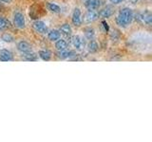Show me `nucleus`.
<instances>
[{"instance_id": "18", "label": "nucleus", "mask_w": 152, "mask_h": 142, "mask_svg": "<svg viewBox=\"0 0 152 142\" xmlns=\"http://www.w3.org/2000/svg\"><path fill=\"white\" fill-rule=\"evenodd\" d=\"M47 7H48V9H50V11L53 13H60L61 12V8L56 4L47 3Z\"/></svg>"}, {"instance_id": "23", "label": "nucleus", "mask_w": 152, "mask_h": 142, "mask_svg": "<svg viewBox=\"0 0 152 142\" xmlns=\"http://www.w3.org/2000/svg\"><path fill=\"white\" fill-rule=\"evenodd\" d=\"M24 57H25V59L27 61H31V62H35V61H37V55L35 53H32V52L25 53Z\"/></svg>"}, {"instance_id": "14", "label": "nucleus", "mask_w": 152, "mask_h": 142, "mask_svg": "<svg viewBox=\"0 0 152 142\" xmlns=\"http://www.w3.org/2000/svg\"><path fill=\"white\" fill-rule=\"evenodd\" d=\"M72 44L74 46V47H76L77 49H82V46L85 45V42H83L82 38L80 36L76 35L72 38Z\"/></svg>"}, {"instance_id": "13", "label": "nucleus", "mask_w": 152, "mask_h": 142, "mask_svg": "<svg viewBox=\"0 0 152 142\" xmlns=\"http://www.w3.org/2000/svg\"><path fill=\"white\" fill-rule=\"evenodd\" d=\"M60 36H61V33L59 30H50L49 33H48V38H49V40L54 42V41H57L58 39H60Z\"/></svg>"}, {"instance_id": "26", "label": "nucleus", "mask_w": 152, "mask_h": 142, "mask_svg": "<svg viewBox=\"0 0 152 142\" xmlns=\"http://www.w3.org/2000/svg\"><path fill=\"white\" fill-rule=\"evenodd\" d=\"M0 2H4V3H11L12 0H0Z\"/></svg>"}, {"instance_id": "19", "label": "nucleus", "mask_w": 152, "mask_h": 142, "mask_svg": "<svg viewBox=\"0 0 152 142\" xmlns=\"http://www.w3.org/2000/svg\"><path fill=\"white\" fill-rule=\"evenodd\" d=\"M42 9H39V8H38V11L37 9H34V8L31 7V12H30V15L32 19H39L42 15V12H41Z\"/></svg>"}, {"instance_id": "16", "label": "nucleus", "mask_w": 152, "mask_h": 142, "mask_svg": "<svg viewBox=\"0 0 152 142\" xmlns=\"http://www.w3.org/2000/svg\"><path fill=\"white\" fill-rule=\"evenodd\" d=\"M60 32L66 36H69L71 34V28L69 24H63L60 28Z\"/></svg>"}, {"instance_id": "20", "label": "nucleus", "mask_w": 152, "mask_h": 142, "mask_svg": "<svg viewBox=\"0 0 152 142\" xmlns=\"http://www.w3.org/2000/svg\"><path fill=\"white\" fill-rule=\"evenodd\" d=\"M99 49V46H98V44L95 41L91 40L89 43H88V49L89 52H91V53H94V52H96Z\"/></svg>"}, {"instance_id": "28", "label": "nucleus", "mask_w": 152, "mask_h": 142, "mask_svg": "<svg viewBox=\"0 0 152 142\" xmlns=\"http://www.w3.org/2000/svg\"><path fill=\"white\" fill-rule=\"evenodd\" d=\"M1 8H2V7H1V4H0V11H1Z\"/></svg>"}, {"instance_id": "5", "label": "nucleus", "mask_w": 152, "mask_h": 142, "mask_svg": "<svg viewBox=\"0 0 152 142\" xmlns=\"http://www.w3.org/2000/svg\"><path fill=\"white\" fill-rule=\"evenodd\" d=\"M114 13V9L111 6H107L104 9H101L98 13V17L100 18H108L112 16V14Z\"/></svg>"}, {"instance_id": "6", "label": "nucleus", "mask_w": 152, "mask_h": 142, "mask_svg": "<svg viewBox=\"0 0 152 142\" xmlns=\"http://www.w3.org/2000/svg\"><path fill=\"white\" fill-rule=\"evenodd\" d=\"M17 49L24 54L28 53V52H31V46L25 41H21L17 44Z\"/></svg>"}, {"instance_id": "10", "label": "nucleus", "mask_w": 152, "mask_h": 142, "mask_svg": "<svg viewBox=\"0 0 152 142\" xmlns=\"http://www.w3.org/2000/svg\"><path fill=\"white\" fill-rule=\"evenodd\" d=\"M85 7L88 9H95L100 7V0H87L85 2Z\"/></svg>"}, {"instance_id": "1", "label": "nucleus", "mask_w": 152, "mask_h": 142, "mask_svg": "<svg viewBox=\"0 0 152 142\" xmlns=\"http://www.w3.org/2000/svg\"><path fill=\"white\" fill-rule=\"evenodd\" d=\"M133 12L129 8H124L119 12L118 16L116 17V23L118 26L126 28L132 22Z\"/></svg>"}, {"instance_id": "4", "label": "nucleus", "mask_w": 152, "mask_h": 142, "mask_svg": "<svg viewBox=\"0 0 152 142\" xmlns=\"http://www.w3.org/2000/svg\"><path fill=\"white\" fill-rule=\"evenodd\" d=\"M71 20H72V23H73V25L75 27L81 26V24H82V16H81V11H80V9H78V8L74 9L73 13H72V18H71Z\"/></svg>"}, {"instance_id": "11", "label": "nucleus", "mask_w": 152, "mask_h": 142, "mask_svg": "<svg viewBox=\"0 0 152 142\" xmlns=\"http://www.w3.org/2000/svg\"><path fill=\"white\" fill-rule=\"evenodd\" d=\"M141 19L142 20V22H145L146 25L150 26L152 23V13L150 12V11H145L142 13L141 15Z\"/></svg>"}, {"instance_id": "17", "label": "nucleus", "mask_w": 152, "mask_h": 142, "mask_svg": "<svg viewBox=\"0 0 152 142\" xmlns=\"http://www.w3.org/2000/svg\"><path fill=\"white\" fill-rule=\"evenodd\" d=\"M38 54L43 61H50L51 58V52L49 50H40Z\"/></svg>"}, {"instance_id": "25", "label": "nucleus", "mask_w": 152, "mask_h": 142, "mask_svg": "<svg viewBox=\"0 0 152 142\" xmlns=\"http://www.w3.org/2000/svg\"><path fill=\"white\" fill-rule=\"evenodd\" d=\"M103 25H104V30H106L107 31L108 30V26H107V22H104V21H103Z\"/></svg>"}, {"instance_id": "7", "label": "nucleus", "mask_w": 152, "mask_h": 142, "mask_svg": "<svg viewBox=\"0 0 152 142\" xmlns=\"http://www.w3.org/2000/svg\"><path fill=\"white\" fill-rule=\"evenodd\" d=\"M13 60V55L8 49H1L0 50V61L2 62H10Z\"/></svg>"}, {"instance_id": "2", "label": "nucleus", "mask_w": 152, "mask_h": 142, "mask_svg": "<svg viewBox=\"0 0 152 142\" xmlns=\"http://www.w3.org/2000/svg\"><path fill=\"white\" fill-rule=\"evenodd\" d=\"M32 28H33V30L38 33L45 34V33L48 32V27L46 26V24L43 21H39V20L34 21L32 24Z\"/></svg>"}, {"instance_id": "9", "label": "nucleus", "mask_w": 152, "mask_h": 142, "mask_svg": "<svg viewBox=\"0 0 152 142\" xmlns=\"http://www.w3.org/2000/svg\"><path fill=\"white\" fill-rule=\"evenodd\" d=\"M97 18H98V13L95 12L94 9H88V12L86 13V16H85L86 21H87L88 23L93 22V21L96 20Z\"/></svg>"}, {"instance_id": "21", "label": "nucleus", "mask_w": 152, "mask_h": 142, "mask_svg": "<svg viewBox=\"0 0 152 142\" xmlns=\"http://www.w3.org/2000/svg\"><path fill=\"white\" fill-rule=\"evenodd\" d=\"M85 36L87 39L91 40L92 38L94 37V30L91 28H85Z\"/></svg>"}, {"instance_id": "27", "label": "nucleus", "mask_w": 152, "mask_h": 142, "mask_svg": "<svg viewBox=\"0 0 152 142\" xmlns=\"http://www.w3.org/2000/svg\"><path fill=\"white\" fill-rule=\"evenodd\" d=\"M138 1H139V0H130V2L132 4H136V3H138Z\"/></svg>"}, {"instance_id": "3", "label": "nucleus", "mask_w": 152, "mask_h": 142, "mask_svg": "<svg viewBox=\"0 0 152 142\" xmlns=\"http://www.w3.org/2000/svg\"><path fill=\"white\" fill-rule=\"evenodd\" d=\"M13 21H14V25H15L18 28H25V17H24L23 13H21V12L14 13Z\"/></svg>"}, {"instance_id": "8", "label": "nucleus", "mask_w": 152, "mask_h": 142, "mask_svg": "<svg viewBox=\"0 0 152 142\" xmlns=\"http://www.w3.org/2000/svg\"><path fill=\"white\" fill-rule=\"evenodd\" d=\"M57 56H58V58L60 59H68V58H70L71 56H76V54L74 51L65 49V50H61L57 52Z\"/></svg>"}, {"instance_id": "22", "label": "nucleus", "mask_w": 152, "mask_h": 142, "mask_svg": "<svg viewBox=\"0 0 152 142\" xmlns=\"http://www.w3.org/2000/svg\"><path fill=\"white\" fill-rule=\"evenodd\" d=\"M1 39L6 43H12V42H13L14 38L12 34H10V33H8V32H5L2 34Z\"/></svg>"}, {"instance_id": "12", "label": "nucleus", "mask_w": 152, "mask_h": 142, "mask_svg": "<svg viewBox=\"0 0 152 142\" xmlns=\"http://www.w3.org/2000/svg\"><path fill=\"white\" fill-rule=\"evenodd\" d=\"M55 47H56L57 51L68 49V43L63 39H58L55 43Z\"/></svg>"}, {"instance_id": "24", "label": "nucleus", "mask_w": 152, "mask_h": 142, "mask_svg": "<svg viewBox=\"0 0 152 142\" xmlns=\"http://www.w3.org/2000/svg\"><path fill=\"white\" fill-rule=\"evenodd\" d=\"M112 4H120L122 3L123 1H125V0H109Z\"/></svg>"}, {"instance_id": "15", "label": "nucleus", "mask_w": 152, "mask_h": 142, "mask_svg": "<svg viewBox=\"0 0 152 142\" xmlns=\"http://www.w3.org/2000/svg\"><path fill=\"white\" fill-rule=\"evenodd\" d=\"M11 27V22L7 18L0 17V30H5Z\"/></svg>"}]
</instances>
